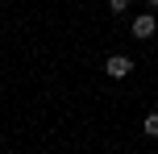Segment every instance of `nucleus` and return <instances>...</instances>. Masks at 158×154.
<instances>
[{
	"label": "nucleus",
	"mask_w": 158,
	"mask_h": 154,
	"mask_svg": "<svg viewBox=\"0 0 158 154\" xmlns=\"http://www.w3.org/2000/svg\"><path fill=\"white\" fill-rule=\"evenodd\" d=\"M146 4H150V8H158V0H146Z\"/></svg>",
	"instance_id": "5"
},
{
	"label": "nucleus",
	"mask_w": 158,
	"mask_h": 154,
	"mask_svg": "<svg viewBox=\"0 0 158 154\" xmlns=\"http://www.w3.org/2000/svg\"><path fill=\"white\" fill-rule=\"evenodd\" d=\"M129 29H133V38H142V42H150L154 33H158V17H154V8H150V13H137V17H133V25H129Z\"/></svg>",
	"instance_id": "1"
},
{
	"label": "nucleus",
	"mask_w": 158,
	"mask_h": 154,
	"mask_svg": "<svg viewBox=\"0 0 158 154\" xmlns=\"http://www.w3.org/2000/svg\"><path fill=\"white\" fill-rule=\"evenodd\" d=\"M142 133H146V138H158V113H150L142 121Z\"/></svg>",
	"instance_id": "3"
},
{
	"label": "nucleus",
	"mask_w": 158,
	"mask_h": 154,
	"mask_svg": "<svg viewBox=\"0 0 158 154\" xmlns=\"http://www.w3.org/2000/svg\"><path fill=\"white\" fill-rule=\"evenodd\" d=\"M104 71H108V79H125V75L133 71V58H129V54H108Z\"/></svg>",
	"instance_id": "2"
},
{
	"label": "nucleus",
	"mask_w": 158,
	"mask_h": 154,
	"mask_svg": "<svg viewBox=\"0 0 158 154\" xmlns=\"http://www.w3.org/2000/svg\"><path fill=\"white\" fill-rule=\"evenodd\" d=\"M108 8H112V13L121 17V13H129V0H108Z\"/></svg>",
	"instance_id": "4"
}]
</instances>
